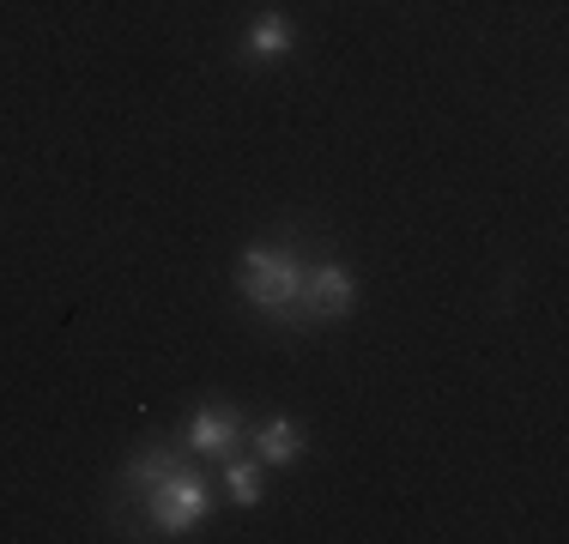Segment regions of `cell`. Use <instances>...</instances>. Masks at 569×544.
<instances>
[{
    "instance_id": "cell-1",
    "label": "cell",
    "mask_w": 569,
    "mask_h": 544,
    "mask_svg": "<svg viewBox=\"0 0 569 544\" xmlns=\"http://www.w3.org/2000/svg\"><path fill=\"white\" fill-rule=\"evenodd\" d=\"M303 272L309 266L297 261L291 249H267V242H254V249H242V261H237L242 303H249L261 321L297 326V333H303V309H297V296H303Z\"/></svg>"
},
{
    "instance_id": "cell-2",
    "label": "cell",
    "mask_w": 569,
    "mask_h": 544,
    "mask_svg": "<svg viewBox=\"0 0 569 544\" xmlns=\"http://www.w3.org/2000/svg\"><path fill=\"white\" fill-rule=\"evenodd\" d=\"M207 514H212V490L188 466H176L170 478H158L146 490V521L158 526V538H182L188 526H200Z\"/></svg>"
},
{
    "instance_id": "cell-3",
    "label": "cell",
    "mask_w": 569,
    "mask_h": 544,
    "mask_svg": "<svg viewBox=\"0 0 569 544\" xmlns=\"http://www.w3.org/2000/svg\"><path fill=\"white\" fill-rule=\"evenodd\" d=\"M297 309H303V326L316 321H346L351 309H358V272L346 261H321L303 272V296H297Z\"/></svg>"
},
{
    "instance_id": "cell-4",
    "label": "cell",
    "mask_w": 569,
    "mask_h": 544,
    "mask_svg": "<svg viewBox=\"0 0 569 544\" xmlns=\"http://www.w3.org/2000/svg\"><path fill=\"white\" fill-rule=\"evenodd\" d=\"M249 435V424H242L230 405H194V417L182 424V442L194 447V454H237V442Z\"/></svg>"
},
{
    "instance_id": "cell-5",
    "label": "cell",
    "mask_w": 569,
    "mask_h": 544,
    "mask_svg": "<svg viewBox=\"0 0 569 544\" xmlns=\"http://www.w3.org/2000/svg\"><path fill=\"white\" fill-rule=\"evenodd\" d=\"M297 49V24L284 19V12H254V24H249V37H242V61H254V67H273L284 61V54Z\"/></svg>"
},
{
    "instance_id": "cell-6",
    "label": "cell",
    "mask_w": 569,
    "mask_h": 544,
    "mask_svg": "<svg viewBox=\"0 0 569 544\" xmlns=\"http://www.w3.org/2000/svg\"><path fill=\"white\" fill-rule=\"evenodd\" d=\"M249 435H254V460H261V466H291L309 447V435L297 417H267V424H254Z\"/></svg>"
},
{
    "instance_id": "cell-7",
    "label": "cell",
    "mask_w": 569,
    "mask_h": 544,
    "mask_svg": "<svg viewBox=\"0 0 569 544\" xmlns=\"http://www.w3.org/2000/svg\"><path fill=\"white\" fill-rule=\"evenodd\" d=\"M176 466H182V454H176V447H140V454L121 466V490H128V496H146V490H152L158 478H170Z\"/></svg>"
},
{
    "instance_id": "cell-8",
    "label": "cell",
    "mask_w": 569,
    "mask_h": 544,
    "mask_svg": "<svg viewBox=\"0 0 569 544\" xmlns=\"http://www.w3.org/2000/svg\"><path fill=\"white\" fill-rule=\"evenodd\" d=\"M224 484H230V502H237V508H254V502L267 496L261 460H237V454H224Z\"/></svg>"
}]
</instances>
